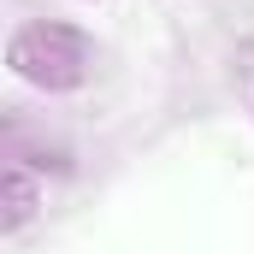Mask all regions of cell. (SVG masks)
<instances>
[{"label": "cell", "instance_id": "cell-2", "mask_svg": "<svg viewBox=\"0 0 254 254\" xmlns=\"http://www.w3.org/2000/svg\"><path fill=\"white\" fill-rule=\"evenodd\" d=\"M42 207V184H36V166L30 160H6V178H0V237H18Z\"/></svg>", "mask_w": 254, "mask_h": 254}, {"label": "cell", "instance_id": "cell-1", "mask_svg": "<svg viewBox=\"0 0 254 254\" xmlns=\"http://www.w3.org/2000/svg\"><path fill=\"white\" fill-rule=\"evenodd\" d=\"M89 60H95L89 36L71 30V24H54V18L24 24V30H12V42H6L12 77L30 83V89H42V95H71V89H83V83H89Z\"/></svg>", "mask_w": 254, "mask_h": 254}]
</instances>
